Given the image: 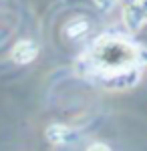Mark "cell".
I'll return each mask as SVG.
<instances>
[{
	"mask_svg": "<svg viewBox=\"0 0 147 151\" xmlns=\"http://www.w3.org/2000/svg\"><path fill=\"white\" fill-rule=\"evenodd\" d=\"M93 2H95V6L103 12H111L115 6L119 4V0H93Z\"/></svg>",
	"mask_w": 147,
	"mask_h": 151,
	"instance_id": "cell-6",
	"label": "cell"
},
{
	"mask_svg": "<svg viewBox=\"0 0 147 151\" xmlns=\"http://www.w3.org/2000/svg\"><path fill=\"white\" fill-rule=\"evenodd\" d=\"M139 65H141V69L147 67V47L145 45H139Z\"/></svg>",
	"mask_w": 147,
	"mask_h": 151,
	"instance_id": "cell-8",
	"label": "cell"
},
{
	"mask_svg": "<svg viewBox=\"0 0 147 151\" xmlns=\"http://www.w3.org/2000/svg\"><path fill=\"white\" fill-rule=\"evenodd\" d=\"M91 30V22L87 16H73L67 24H65V36L68 40H81L83 36Z\"/></svg>",
	"mask_w": 147,
	"mask_h": 151,
	"instance_id": "cell-5",
	"label": "cell"
},
{
	"mask_svg": "<svg viewBox=\"0 0 147 151\" xmlns=\"http://www.w3.org/2000/svg\"><path fill=\"white\" fill-rule=\"evenodd\" d=\"M45 137L53 145H67L68 141L75 139V129L65 123H50L45 129Z\"/></svg>",
	"mask_w": 147,
	"mask_h": 151,
	"instance_id": "cell-4",
	"label": "cell"
},
{
	"mask_svg": "<svg viewBox=\"0 0 147 151\" xmlns=\"http://www.w3.org/2000/svg\"><path fill=\"white\" fill-rule=\"evenodd\" d=\"M121 20L129 32H139L147 24V0H127L121 10Z\"/></svg>",
	"mask_w": 147,
	"mask_h": 151,
	"instance_id": "cell-2",
	"label": "cell"
},
{
	"mask_svg": "<svg viewBox=\"0 0 147 151\" xmlns=\"http://www.w3.org/2000/svg\"><path fill=\"white\" fill-rule=\"evenodd\" d=\"M87 151H113L107 143H101V141H95V143H91L89 147H87Z\"/></svg>",
	"mask_w": 147,
	"mask_h": 151,
	"instance_id": "cell-7",
	"label": "cell"
},
{
	"mask_svg": "<svg viewBox=\"0 0 147 151\" xmlns=\"http://www.w3.org/2000/svg\"><path fill=\"white\" fill-rule=\"evenodd\" d=\"M75 73L105 91H129L141 81L139 42L123 35L107 32L93 40L75 63Z\"/></svg>",
	"mask_w": 147,
	"mask_h": 151,
	"instance_id": "cell-1",
	"label": "cell"
},
{
	"mask_svg": "<svg viewBox=\"0 0 147 151\" xmlns=\"http://www.w3.org/2000/svg\"><path fill=\"white\" fill-rule=\"evenodd\" d=\"M36 57H38V45L30 38H22L10 48V60L14 65H30Z\"/></svg>",
	"mask_w": 147,
	"mask_h": 151,
	"instance_id": "cell-3",
	"label": "cell"
}]
</instances>
